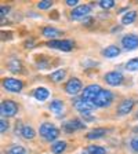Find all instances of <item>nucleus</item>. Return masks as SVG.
Here are the masks:
<instances>
[{"instance_id": "f257e3e1", "label": "nucleus", "mask_w": 138, "mask_h": 154, "mask_svg": "<svg viewBox=\"0 0 138 154\" xmlns=\"http://www.w3.org/2000/svg\"><path fill=\"white\" fill-rule=\"evenodd\" d=\"M18 112V105L14 100H3L0 105V113L3 117H13Z\"/></svg>"}, {"instance_id": "f03ea898", "label": "nucleus", "mask_w": 138, "mask_h": 154, "mask_svg": "<svg viewBox=\"0 0 138 154\" xmlns=\"http://www.w3.org/2000/svg\"><path fill=\"white\" fill-rule=\"evenodd\" d=\"M101 91H102V88H101L100 85H97V84H90V85H87L83 90V92H82V99L94 102Z\"/></svg>"}, {"instance_id": "7ed1b4c3", "label": "nucleus", "mask_w": 138, "mask_h": 154, "mask_svg": "<svg viewBox=\"0 0 138 154\" xmlns=\"http://www.w3.org/2000/svg\"><path fill=\"white\" fill-rule=\"evenodd\" d=\"M112 100H113L112 92L108 90H102L98 94V96L95 98L94 103H95L97 107H106V106H109L111 103H112Z\"/></svg>"}, {"instance_id": "20e7f679", "label": "nucleus", "mask_w": 138, "mask_h": 154, "mask_svg": "<svg viewBox=\"0 0 138 154\" xmlns=\"http://www.w3.org/2000/svg\"><path fill=\"white\" fill-rule=\"evenodd\" d=\"M95 107H97L95 103L91 102V100H86V99H82V98L75 100V109H76L77 112H80L82 114H88V113H91Z\"/></svg>"}, {"instance_id": "39448f33", "label": "nucleus", "mask_w": 138, "mask_h": 154, "mask_svg": "<svg viewBox=\"0 0 138 154\" xmlns=\"http://www.w3.org/2000/svg\"><path fill=\"white\" fill-rule=\"evenodd\" d=\"M3 87L10 92H21L24 88V83L18 79H13V77H6L3 80Z\"/></svg>"}, {"instance_id": "423d86ee", "label": "nucleus", "mask_w": 138, "mask_h": 154, "mask_svg": "<svg viewBox=\"0 0 138 154\" xmlns=\"http://www.w3.org/2000/svg\"><path fill=\"white\" fill-rule=\"evenodd\" d=\"M82 91H83V84H82V81L79 80V79H76V77L71 79V80L65 84V92L69 94V95H77V94L82 92Z\"/></svg>"}, {"instance_id": "0eeeda50", "label": "nucleus", "mask_w": 138, "mask_h": 154, "mask_svg": "<svg viewBox=\"0 0 138 154\" xmlns=\"http://www.w3.org/2000/svg\"><path fill=\"white\" fill-rule=\"evenodd\" d=\"M122 45L124 47V50L131 51L138 48V36L137 35H126L122 38Z\"/></svg>"}, {"instance_id": "6e6552de", "label": "nucleus", "mask_w": 138, "mask_h": 154, "mask_svg": "<svg viewBox=\"0 0 138 154\" xmlns=\"http://www.w3.org/2000/svg\"><path fill=\"white\" fill-rule=\"evenodd\" d=\"M47 45L50 48H57V50H61V51H71L73 44L69 40H50L47 43Z\"/></svg>"}, {"instance_id": "1a4fd4ad", "label": "nucleus", "mask_w": 138, "mask_h": 154, "mask_svg": "<svg viewBox=\"0 0 138 154\" xmlns=\"http://www.w3.org/2000/svg\"><path fill=\"white\" fill-rule=\"evenodd\" d=\"M90 11H91V7L88 4H82V6H77L76 8L72 10L71 17L73 19H83L84 17L88 15Z\"/></svg>"}, {"instance_id": "9d476101", "label": "nucleus", "mask_w": 138, "mask_h": 154, "mask_svg": "<svg viewBox=\"0 0 138 154\" xmlns=\"http://www.w3.org/2000/svg\"><path fill=\"white\" fill-rule=\"evenodd\" d=\"M105 81L112 87H117L123 83V74L120 72H109L105 74Z\"/></svg>"}, {"instance_id": "9b49d317", "label": "nucleus", "mask_w": 138, "mask_h": 154, "mask_svg": "<svg viewBox=\"0 0 138 154\" xmlns=\"http://www.w3.org/2000/svg\"><path fill=\"white\" fill-rule=\"evenodd\" d=\"M84 124L80 120H71V121H66L64 124V131L66 134H72L75 131H79V129H83Z\"/></svg>"}, {"instance_id": "f8f14e48", "label": "nucleus", "mask_w": 138, "mask_h": 154, "mask_svg": "<svg viewBox=\"0 0 138 154\" xmlns=\"http://www.w3.org/2000/svg\"><path fill=\"white\" fill-rule=\"evenodd\" d=\"M134 105H135L134 99H124V100H122V103H120L119 107H117V114H119V116L129 114V113L133 110Z\"/></svg>"}, {"instance_id": "ddd939ff", "label": "nucleus", "mask_w": 138, "mask_h": 154, "mask_svg": "<svg viewBox=\"0 0 138 154\" xmlns=\"http://www.w3.org/2000/svg\"><path fill=\"white\" fill-rule=\"evenodd\" d=\"M33 96H35V99L39 100V102H44V100L48 99V96H50V91L47 88H44V87H39V88L35 90Z\"/></svg>"}, {"instance_id": "4468645a", "label": "nucleus", "mask_w": 138, "mask_h": 154, "mask_svg": "<svg viewBox=\"0 0 138 154\" xmlns=\"http://www.w3.org/2000/svg\"><path fill=\"white\" fill-rule=\"evenodd\" d=\"M42 35L44 36V37H47V38H51V40H54V38L59 37V36H61L62 33L59 32L58 29L53 28V26H47V28H44V29H43Z\"/></svg>"}, {"instance_id": "2eb2a0df", "label": "nucleus", "mask_w": 138, "mask_h": 154, "mask_svg": "<svg viewBox=\"0 0 138 154\" xmlns=\"http://www.w3.org/2000/svg\"><path fill=\"white\" fill-rule=\"evenodd\" d=\"M106 135V129L105 128H97V129H93V131H90L88 134L86 135L87 139H90V140H95V139H100V138H104Z\"/></svg>"}, {"instance_id": "dca6fc26", "label": "nucleus", "mask_w": 138, "mask_h": 154, "mask_svg": "<svg viewBox=\"0 0 138 154\" xmlns=\"http://www.w3.org/2000/svg\"><path fill=\"white\" fill-rule=\"evenodd\" d=\"M102 54H104V57H106V58H116L120 54V48L117 47V45H108L102 51Z\"/></svg>"}, {"instance_id": "f3484780", "label": "nucleus", "mask_w": 138, "mask_h": 154, "mask_svg": "<svg viewBox=\"0 0 138 154\" xmlns=\"http://www.w3.org/2000/svg\"><path fill=\"white\" fill-rule=\"evenodd\" d=\"M21 135H22V138L24 139H33L36 136V132H35V129L32 128V127H29V125H24L22 128H21Z\"/></svg>"}, {"instance_id": "a211bd4d", "label": "nucleus", "mask_w": 138, "mask_h": 154, "mask_svg": "<svg viewBox=\"0 0 138 154\" xmlns=\"http://www.w3.org/2000/svg\"><path fill=\"white\" fill-rule=\"evenodd\" d=\"M65 149H66V142L64 140H58V142H54V143L51 144V150L54 154H61L65 151Z\"/></svg>"}, {"instance_id": "6ab92c4d", "label": "nucleus", "mask_w": 138, "mask_h": 154, "mask_svg": "<svg viewBox=\"0 0 138 154\" xmlns=\"http://www.w3.org/2000/svg\"><path fill=\"white\" fill-rule=\"evenodd\" d=\"M54 128L55 127L51 124V122H43V124L40 125V128H39V134L42 135L43 138H46V136H47V135L50 134Z\"/></svg>"}, {"instance_id": "aec40b11", "label": "nucleus", "mask_w": 138, "mask_h": 154, "mask_svg": "<svg viewBox=\"0 0 138 154\" xmlns=\"http://www.w3.org/2000/svg\"><path fill=\"white\" fill-rule=\"evenodd\" d=\"M50 109H51V112H54L55 114H59V113H62V110H64V102L59 99L53 100V102L50 103Z\"/></svg>"}, {"instance_id": "412c9836", "label": "nucleus", "mask_w": 138, "mask_h": 154, "mask_svg": "<svg viewBox=\"0 0 138 154\" xmlns=\"http://www.w3.org/2000/svg\"><path fill=\"white\" fill-rule=\"evenodd\" d=\"M135 18H137V13L135 11H129V13H126L123 15L122 23L123 25H130V23H133L135 21Z\"/></svg>"}, {"instance_id": "4be33fe9", "label": "nucleus", "mask_w": 138, "mask_h": 154, "mask_svg": "<svg viewBox=\"0 0 138 154\" xmlns=\"http://www.w3.org/2000/svg\"><path fill=\"white\" fill-rule=\"evenodd\" d=\"M65 76H66V72L64 70V69H58V70H55L54 73H51V76H50V79H51L53 81H62L65 79Z\"/></svg>"}, {"instance_id": "5701e85b", "label": "nucleus", "mask_w": 138, "mask_h": 154, "mask_svg": "<svg viewBox=\"0 0 138 154\" xmlns=\"http://www.w3.org/2000/svg\"><path fill=\"white\" fill-rule=\"evenodd\" d=\"M87 154H106V150L104 147H101V146H97V144H91V146H88L86 150Z\"/></svg>"}, {"instance_id": "b1692460", "label": "nucleus", "mask_w": 138, "mask_h": 154, "mask_svg": "<svg viewBox=\"0 0 138 154\" xmlns=\"http://www.w3.org/2000/svg\"><path fill=\"white\" fill-rule=\"evenodd\" d=\"M126 69L129 72H138V58L130 59V61L126 63Z\"/></svg>"}, {"instance_id": "393cba45", "label": "nucleus", "mask_w": 138, "mask_h": 154, "mask_svg": "<svg viewBox=\"0 0 138 154\" xmlns=\"http://www.w3.org/2000/svg\"><path fill=\"white\" fill-rule=\"evenodd\" d=\"M8 69L14 73H19L21 72V62L17 61V59H13V61L8 63Z\"/></svg>"}, {"instance_id": "a878e982", "label": "nucleus", "mask_w": 138, "mask_h": 154, "mask_svg": "<svg viewBox=\"0 0 138 154\" xmlns=\"http://www.w3.org/2000/svg\"><path fill=\"white\" fill-rule=\"evenodd\" d=\"M8 154H26V150L22 146H13L8 150Z\"/></svg>"}, {"instance_id": "bb28decb", "label": "nucleus", "mask_w": 138, "mask_h": 154, "mask_svg": "<svg viewBox=\"0 0 138 154\" xmlns=\"http://www.w3.org/2000/svg\"><path fill=\"white\" fill-rule=\"evenodd\" d=\"M98 4H100L102 8L108 10V8H112V7L115 6V0H101Z\"/></svg>"}, {"instance_id": "cd10ccee", "label": "nucleus", "mask_w": 138, "mask_h": 154, "mask_svg": "<svg viewBox=\"0 0 138 154\" xmlns=\"http://www.w3.org/2000/svg\"><path fill=\"white\" fill-rule=\"evenodd\" d=\"M51 6H53V2H50V0H43V2H39L37 3V7L40 10H47Z\"/></svg>"}, {"instance_id": "c85d7f7f", "label": "nucleus", "mask_w": 138, "mask_h": 154, "mask_svg": "<svg viewBox=\"0 0 138 154\" xmlns=\"http://www.w3.org/2000/svg\"><path fill=\"white\" fill-rule=\"evenodd\" d=\"M7 129H8V122H7V120L2 119V120H0V132H2V134H4Z\"/></svg>"}, {"instance_id": "c756f323", "label": "nucleus", "mask_w": 138, "mask_h": 154, "mask_svg": "<svg viewBox=\"0 0 138 154\" xmlns=\"http://www.w3.org/2000/svg\"><path fill=\"white\" fill-rule=\"evenodd\" d=\"M0 11H2V13H0V17H2V18H4V17H6L7 14H8V11H10V7H7V6H2V8H0Z\"/></svg>"}, {"instance_id": "7c9ffc66", "label": "nucleus", "mask_w": 138, "mask_h": 154, "mask_svg": "<svg viewBox=\"0 0 138 154\" xmlns=\"http://www.w3.org/2000/svg\"><path fill=\"white\" fill-rule=\"evenodd\" d=\"M130 144H131V149H133V150H134L135 153H138V138L133 139L131 143H130Z\"/></svg>"}, {"instance_id": "2f4dec72", "label": "nucleus", "mask_w": 138, "mask_h": 154, "mask_svg": "<svg viewBox=\"0 0 138 154\" xmlns=\"http://www.w3.org/2000/svg\"><path fill=\"white\" fill-rule=\"evenodd\" d=\"M77 4H79V0H66V6H71L76 8Z\"/></svg>"}, {"instance_id": "473e14b6", "label": "nucleus", "mask_w": 138, "mask_h": 154, "mask_svg": "<svg viewBox=\"0 0 138 154\" xmlns=\"http://www.w3.org/2000/svg\"><path fill=\"white\" fill-rule=\"evenodd\" d=\"M137 119H138V114H137Z\"/></svg>"}]
</instances>
